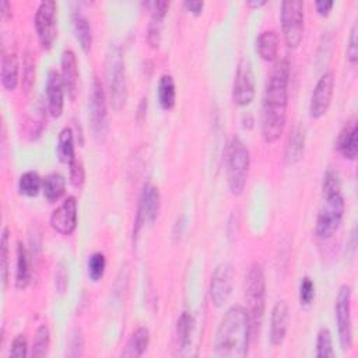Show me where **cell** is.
I'll use <instances>...</instances> for the list:
<instances>
[{"label":"cell","instance_id":"1","mask_svg":"<svg viewBox=\"0 0 358 358\" xmlns=\"http://www.w3.org/2000/svg\"><path fill=\"white\" fill-rule=\"evenodd\" d=\"M289 64L285 59L277 62L267 78L263 109H262V134L266 143H275L284 131L288 106Z\"/></svg>","mask_w":358,"mask_h":358},{"label":"cell","instance_id":"2","mask_svg":"<svg viewBox=\"0 0 358 358\" xmlns=\"http://www.w3.org/2000/svg\"><path fill=\"white\" fill-rule=\"evenodd\" d=\"M252 327L248 310L242 305L231 306L222 316L214 337V355L243 358L249 351Z\"/></svg>","mask_w":358,"mask_h":358},{"label":"cell","instance_id":"3","mask_svg":"<svg viewBox=\"0 0 358 358\" xmlns=\"http://www.w3.org/2000/svg\"><path fill=\"white\" fill-rule=\"evenodd\" d=\"M345 203L341 193L340 176L334 171H327L322 183V203L316 217L315 234L320 239H327L340 228L344 217Z\"/></svg>","mask_w":358,"mask_h":358},{"label":"cell","instance_id":"4","mask_svg":"<svg viewBox=\"0 0 358 358\" xmlns=\"http://www.w3.org/2000/svg\"><path fill=\"white\" fill-rule=\"evenodd\" d=\"M105 77L110 105L119 112L127 101V80L122 48L117 43H110L105 57Z\"/></svg>","mask_w":358,"mask_h":358},{"label":"cell","instance_id":"5","mask_svg":"<svg viewBox=\"0 0 358 358\" xmlns=\"http://www.w3.org/2000/svg\"><path fill=\"white\" fill-rule=\"evenodd\" d=\"M245 299L252 336H255L260 330L266 309V278L263 267L259 263H253L248 270L245 278Z\"/></svg>","mask_w":358,"mask_h":358},{"label":"cell","instance_id":"6","mask_svg":"<svg viewBox=\"0 0 358 358\" xmlns=\"http://www.w3.org/2000/svg\"><path fill=\"white\" fill-rule=\"evenodd\" d=\"M227 166V182L232 194L238 196L243 192L249 168H250V152L246 144L239 137H232L225 154Z\"/></svg>","mask_w":358,"mask_h":358},{"label":"cell","instance_id":"7","mask_svg":"<svg viewBox=\"0 0 358 358\" xmlns=\"http://www.w3.org/2000/svg\"><path fill=\"white\" fill-rule=\"evenodd\" d=\"M281 29L285 45L289 49H296L303 36V1L285 0L281 3L280 11Z\"/></svg>","mask_w":358,"mask_h":358},{"label":"cell","instance_id":"8","mask_svg":"<svg viewBox=\"0 0 358 358\" xmlns=\"http://www.w3.org/2000/svg\"><path fill=\"white\" fill-rule=\"evenodd\" d=\"M90 123L94 133V137L98 141H102L108 133V108H106V95L99 78L95 76L90 92Z\"/></svg>","mask_w":358,"mask_h":358},{"label":"cell","instance_id":"9","mask_svg":"<svg viewBox=\"0 0 358 358\" xmlns=\"http://www.w3.org/2000/svg\"><path fill=\"white\" fill-rule=\"evenodd\" d=\"M351 296L352 289L350 285H341L336 298L334 312L337 322L338 340L343 350L352 347V317H351Z\"/></svg>","mask_w":358,"mask_h":358},{"label":"cell","instance_id":"10","mask_svg":"<svg viewBox=\"0 0 358 358\" xmlns=\"http://www.w3.org/2000/svg\"><path fill=\"white\" fill-rule=\"evenodd\" d=\"M256 94L255 74L252 63L248 57H242L238 63L234 85H232V101L238 106L249 105Z\"/></svg>","mask_w":358,"mask_h":358},{"label":"cell","instance_id":"11","mask_svg":"<svg viewBox=\"0 0 358 358\" xmlns=\"http://www.w3.org/2000/svg\"><path fill=\"white\" fill-rule=\"evenodd\" d=\"M56 3L53 0L41 1L35 13V28L42 49L49 50L56 39Z\"/></svg>","mask_w":358,"mask_h":358},{"label":"cell","instance_id":"12","mask_svg":"<svg viewBox=\"0 0 358 358\" xmlns=\"http://www.w3.org/2000/svg\"><path fill=\"white\" fill-rule=\"evenodd\" d=\"M161 206V194L158 186H155L152 182H147L143 185L140 199H138V207H137V217H136V227L133 231V235H137L140 228L144 224H151L157 220Z\"/></svg>","mask_w":358,"mask_h":358},{"label":"cell","instance_id":"13","mask_svg":"<svg viewBox=\"0 0 358 358\" xmlns=\"http://www.w3.org/2000/svg\"><path fill=\"white\" fill-rule=\"evenodd\" d=\"M234 287V268L229 263L215 266L210 281V298L214 306L221 308L231 296Z\"/></svg>","mask_w":358,"mask_h":358},{"label":"cell","instance_id":"14","mask_svg":"<svg viewBox=\"0 0 358 358\" xmlns=\"http://www.w3.org/2000/svg\"><path fill=\"white\" fill-rule=\"evenodd\" d=\"M334 84H336V78H334L333 71H326L320 76V78L317 80V83L313 88V92L310 95V102H309L310 117L319 119L327 112V109L331 103Z\"/></svg>","mask_w":358,"mask_h":358},{"label":"cell","instance_id":"15","mask_svg":"<svg viewBox=\"0 0 358 358\" xmlns=\"http://www.w3.org/2000/svg\"><path fill=\"white\" fill-rule=\"evenodd\" d=\"M78 208L77 200L74 196H69L63 200L60 206H57L50 214V227L62 234V235H71L77 228L78 220Z\"/></svg>","mask_w":358,"mask_h":358},{"label":"cell","instance_id":"16","mask_svg":"<svg viewBox=\"0 0 358 358\" xmlns=\"http://www.w3.org/2000/svg\"><path fill=\"white\" fill-rule=\"evenodd\" d=\"M289 322V306L285 301L274 303L270 316V341L273 345H281L287 337Z\"/></svg>","mask_w":358,"mask_h":358},{"label":"cell","instance_id":"17","mask_svg":"<svg viewBox=\"0 0 358 358\" xmlns=\"http://www.w3.org/2000/svg\"><path fill=\"white\" fill-rule=\"evenodd\" d=\"M60 66H62L60 77H62L64 90H66L67 95L70 96V99L74 101L77 96V91H78L77 88H78L80 71H78V63H77L76 53L71 49L63 50Z\"/></svg>","mask_w":358,"mask_h":358},{"label":"cell","instance_id":"18","mask_svg":"<svg viewBox=\"0 0 358 358\" xmlns=\"http://www.w3.org/2000/svg\"><path fill=\"white\" fill-rule=\"evenodd\" d=\"M46 103L48 110L53 117H59L64 106V85L60 73L50 70L46 78Z\"/></svg>","mask_w":358,"mask_h":358},{"label":"cell","instance_id":"19","mask_svg":"<svg viewBox=\"0 0 358 358\" xmlns=\"http://www.w3.org/2000/svg\"><path fill=\"white\" fill-rule=\"evenodd\" d=\"M358 130H357V119L351 117L348 122L344 123L341 130L336 138V148L337 151L350 161H354L358 154Z\"/></svg>","mask_w":358,"mask_h":358},{"label":"cell","instance_id":"20","mask_svg":"<svg viewBox=\"0 0 358 358\" xmlns=\"http://www.w3.org/2000/svg\"><path fill=\"white\" fill-rule=\"evenodd\" d=\"M150 6H151V15H150V22L147 28V42L151 48H158L161 43L164 20L168 14L169 1H165V0L152 1L150 3Z\"/></svg>","mask_w":358,"mask_h":358},{"label":"cell","instance_id":"21","mask_svg":"<svg viewBox=\"0 0 358 358\" xmlns=\"http://www.w3.org/2000/svg\"><path fill=\"white\" fill-rule=\"evenodd\" d=\"M305 129L301 124H295L291 129L284 147V161L287 165H294L301 161L305 151Z\"/></svg>","mask_w":358,"mask_h":358},{"label":"cell","instance_id":"22","mask_svg":"<svg viewBox=\"0 0 358 358\" xmlns=\"http://www.w3.org/2000/svg\"><path fill=\"white\" fill-rule=\"evenodd\" d=\"M18 73H20V63L18 56L14 50H3L1 56V69H0V78L1 85L7 91H14L18 84Z\"/></svg>","mask_w":358,"mask_h":358},{"label":"cell","instance_id":"23","mask_svg":"<svg viewBox=\"0 0 358 358\" xmlns=\"http://www.w3.org/2000/svg\"><path fill=\"white\" fill-rule=\"evenodd\" d=\"M148 344H150V330L144 326L137 327L130 334L120 355L126 358H138L147 351Z\"/></svg>","mask_w":358,"mask_h":358},{"label":"cell","instance_id":"24","mask_svg":"<svg viewBox=\"0 0 358 358\" xmlns=\"http://www.w3.org/2000/svg\"><path fill=\"white\" fill-rule=\"evenodd\" d=\"M73 22V31L77 42L80 43V48L84 53H88L92 46V28L90 24V20L78 10H76L71 15Z\"/></svg>","mask_w":358,"mask_h":358},{"label":"cell","instance_id":"25","mask_svg":"<svg viewBox=\"0 0 358 358\" xmlns=\"http://www.w3.org/2000/svg\"><path fill=\"white\" fill-rule=\"evenodd\" d=\"M278 45H280V41L275 31L273 29L263 31L262 34H259L256 39V52L263 60L273 62L277 59Z\"/></svg>","mask_w":358,"mask_h":358},{"label":"cell","instance_id":"26","mask_svg":"<svg viewBox=\"0 0 358 358\" xmlns=\"http://www.w3.org/2000/svg\"><path fill=\"white\" fill-rule=\"evenodd\" d=\"M31 282V263L27 248L22 242L17 243V263H15V287L24 289Z\"/></svg>","mask_w":358,"mask_h":358},{"label":"cell","instance_id":"27","mask_svg":"<svg viewBox=\"0 0 358 358\" xmlns=\"http://www.w3.org/2000/svg\"><path fill=\"white\" fill-rule=\"evenodd\" d=\"M158 102L162 109H172L176 102V87L171 74H162L158 81Z\"/></svg>","mask_w":358,"mask_h":358},{"label":"cell","instance_id":"28","mask_svg":"<svg viewBox=\"0 0 358 358\" xmlns=\"http://www.w3.org/2000/svg\"><path fill=\"white\" fill-rule=\"evenodd\" d=\"M66 179L59 172H52L42 179V190L49 201H56L64 194Z\"/></svg>","mask_w":358,"mask_h":358},{"label":"cell","instance_id":"29","mask_svg":"<svg viewBox=\"0 0 358 358\" xmlns=\"http://www.w3.org/2000/svg\"><path fill=\"white\" fill-rule=\"evenodd\" d=\"M57 157L62 162L70 164L76 158L74 151V136L70 127H63L57 138Z\"/></svg>","mask_w":358,"mask_h":358},{"label":"cell","instance_id":"30","mask_svg":"<svg viewBox=\"0 0 358 358\" xmlns=\"http://www.w3.org/2000/svg\"><path fill=\"white\" fill-rule=\"evenodd\" d=\"M193 329H194L193 316L189 312L183 310L180 313V316L178 317V323H176V334H178V341H179L180 350H186L190 345Z\"/></svg>","mask_w":358,"mask_h":358},{"label":"cell","instance_id":"31","mask_svg":"<svg viewBox=\"0 0 358 358\" xmlns=\"http://www.w3.org/2000/svg\"><path fill=\"white\" fill-rule=\"evenodd\" d=\"M42 189V178L35 171L24 172L18 179V190L21 194L34 197Z\"/></svg>","mask_w":358,"mask_h":358},{"label":"cell","instance_id":"32","mask_svg":"<svg viewBox=\"0 0 358 358\" xmlns=\"http://www.w3.org/2000/svg\"><path fill=\"white\" fill-rule=\"evenodd\" d=\"M49 345H50V331L46 324H41L36 329L34 343H32V357H46L49 354Z\"/></svg>","mask_w":358,"mask_h":358},{"label":"cell","instance_id":"33","mask_svg":"<svg viewBox=\"0 0 358 358\" xmlns=\"http://www.w3.org/2000/svg\"><path fill=\"white\" fill-rule=\"evenodd\" d=\"M316 357L317 358H331L334 357L333 350V338L331 333L327 327H322L317 331L316 337Z\"/></svg>","mask_w":358,"mask_h":358},{"label":"cell","instance_id":"34","mask_svg":"<svg viewBox=\"0 0 358 358\" xmlns=\"http://www.w3.org/2000/svg\"><path fill=\"white\" fill-rule=\"evenodd\" d=\"M8 246H10V232L8 228L4 227L1 231V241H0V271H1V282L6 288L8 281Z\"/></svg>","mask_w":358,"mask_h":358},{"label":"cell","instance_id":"35","mask_svg":"<svg viewBox=\"0 0 358 358\" xmlns=\"http://www.w3.org/2000/svg\"><path fill=\"white\" fill-rule=\"evenodd\" d=\"M105 268H106V259L105 255L101 252H95L90 256L88 262H87V273L88 277L92 281H99L103 274H105Z\"/></svg>","mask_w":358,"mask_h":358},{"label":"cell","instance_id":"36","mask_svg":"<svg viewBox=\"0 0 358 358\" xmlns=\"http://www.w3.org/2000/svg\"><path fill=\"white\" fill-rule=\"evenodd\" d=\"M35 81V62L29 52L25 53L24 62H22V87L25 92H29Z\"/></svg>","mask_w":358,"mask_h":358},{"label":"cell","instance_id":"37","mask_svg":"<svg viewBox=\"0 0 358 358\" xmlns=\"http://www.w3.org/2000/svg\"><path fill=\"white\" fill-rule=\"evenodd\" d=\"M70 183L74 187H81L85 182V171H84V165L83 162L76 157L70 164Z\"/></svg>","mask_w":358,"mask_h":358},{"label":"cell","instance_id":"38","mask_svg":"<svg viewBox=\"0 0 358 358\" xmlns=\"http://www.w3.org/2000/svg\"><path fill=\"white\" fill-rule=\"evenodd\" d=\"M69 355L70 357H81L84 350V336L80 329H73L69 340Z\"/></svg>","mask_w":358,"mask_h":358},{"label":"cell","instance_id":"39","mask_svg":"<svg viewBox=\"0 0 358 358\" xmlns=\"http://www.w3.org/2000/svg\"><path fill=\"white\" fill-rule=\"evenodd\" d=\"M357 35H358V28H357V24L354 22L352 27H351V31H350V38H348V45H347V59L352 66H355L357 62H358V39H357Z\"/></svg>","mask_w":358,"mask_h":358},{"label":"cell","instance_id":"40","mask_svg":"<svg viewBox=\"0 0 358 358\" xmlns=\"http://www.w3.org/2000/svg\"><path fill=\"white\" fill-rule=\"evenodd\" d=\"M315 298V284L309 277H303L299 284V301L302 305H310Z\"/></svg>","mask_w":358,"mask_h":358},{"label":"cell","instance_id":"41","mask_svg":"<svg viewBox=\"0 0 358 358\" xmlns=\"http://www.w3.org/2000/svg\"><path fill=\"white\" fill-rule=\"evenodd\" d=\"M8 355L14 357V358H22V357L28 355V344H27V338L24 334H17L14 337Z\"/></svg>","mask_w":358,"mask_h":358},{"label":"cell","instance_id":"42","mask_svg":"<svg viewBox=\"0 0 358 358\" xmlns=\"http://www.w3.org/2000/svg\"><path fill=\"white\" fill-rule=\"evenodd\" d=\"M67 282H69V280H67V271H66L64 267L60 264V266L57 267V270H56V274H55V285H56V288H57V291H59L60 294H63V292L66 291Z\"/></svg>","mask_w":358,"mask_h":358},{"label":"cell","instance_id":"43","mask_svg":"<svg viewBox=\"0 0 358 358\" xmlns=\"http://www.w3.org/2000/svg\"><path fill=\"white\" fill-rule=\"evenodd\" d=\"M183 6L185 8L194 14V15H200L203 13V8H204V1H199V0H186L183 1Z\"/></svg>","mask_w":358,"mask_h":358},{"label":"cell","instance_id":"44","mask_svg":"<svg viewBox=\"0 0 358 358\" xmlns=\"http://www.w3.org/2000/svg\"><path fill=\"white\" fill-rule=\"evenodd\" d=\"M315 7H316V11L320 15H327L329 11L333 7V1H330V0H317V1H315Z\"/></svg>","mask_w":358,"mask_h":358},{"label":"cell","instance_id":"45","mask_svg":"<svg viewBox=\"0 0 358 358\" xmlns=\"http://www.w3.org/2000/svg\"><path fill=\"white\" fill-rule=\"evenodd\" d=\"M147 113V98H141V102L138 105V112H137V120L141 122L145 117Z\"/></svg>","mask_w":358,"mask_h":358},{"label":"cell","instance_id":"46","mask_svg":"<svg viewBox=\"0 0 358 358\" xmlns=\"http://www.w3.org/2000/svg\"><path fill=\"white\" fill-rule=\"evenodd\" d=\"M0 7H1V17L4 18V20H7V18H10L11 17V6H10V3L7 1V0H3L1 1V4H0Z\"/></svg>","mask_w":358,"mask_h":358},{"label":"cell","instance_id":"47","mask_svg":"<svg viewBox=\"0 0 358 358\" xmlns=\"http://www.w3.org/2000/svg\"><path fill=\"white\" fill-rule=\"evenodd\" d=\"M246 4L250 6V7H260V6H264L266 1H264V0H250V1H248Z\"/></svg>","mask_w":358,"mask_h":358}]
</instances>
